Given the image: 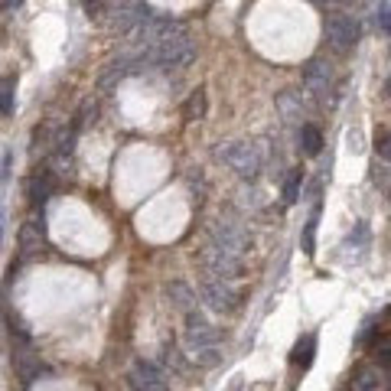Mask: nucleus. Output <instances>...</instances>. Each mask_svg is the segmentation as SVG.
Wrapping results in <instances>:
<instances>
[{
	"label": "nucleus",
	"instance_id": "nucleus-19",
	"mask_svg": "<svg viewBox=\"0 0 391 391\" xmlns=\"http://www.w3.org/2000/svg\"><path fill=\"white\" fill-rule=\"evenodd\" d=\"M300 183H303V169H290L284 180V206H294L300 199Z\"/></svg>",
	"mask_w": 391,
	"mask_h": 391
},
{
	"label": "nucleus",
	"instance_id": "nucleus-5",
	"mask_svg": "<svg viewBox=\"0 0 391 391\" xmlns=\"http://www.w3.org/2000/svg\"><path fill=\"white\" fill-rule=\"evenodd\" d=\"M199 261H202V267H206V274H209L212 281H235V277H242V258L215 251L212 244L202 248Z\"/></svg>",
	"mask_w": 391,
	"mask_h": 391
},
{
	"label": "nucleus",
	"instance_id": "nucleus-24",
	"mask_svg": "<svg viewBox=\"0 0 391 391\" xmlns=\"http://www.w3.org/2000/svg\"><path fill=\"white\" fill-rule=\"evenodd\" d=\"M375 153H378L385 163H391V131H378V134H375Z\"/></svg>",
	"mask_w": 391,
	"mask_h": 391
},
{
	"label": "nucleus",
	"instance_id": "nucleus-15",
	"mask_svg": "<svg viewBox=\"0 0 391 391\" xmlns=\"http://www.w3.org/2000/svg\"><path fill=\"white\" fill-rule=\"evenodd\" d=\"M183 111H186V117H190V121H202V117H206V111H209V95H206V88H196Z\"/></svg>",
	"mask_w": 391,
	"mask_h": 391
},
{
	"label": "nucleus",
	"instance_id": "nucleus-18",
	"mask_svg": "<svg viewBox=\"0 0 391 391\" xmlns=\"http://www.w3.org/2000/svg\"><path fill=\"white\" fill-rule=\"evenodd\" d=\"M42 242V225L40 222H26L20 228V248L23 251H36Z\"/></svg>",
	"mask_w": 391,
	"mask_h": 391
},
{
	"label": "nucleus",
	"instance_id": "nucleus-13",
	"mask_svg": "<svg viewBox=\"0 0 391 391\" xmlns=\"http://www.w3.org/2000/svg\"><path fill=\"white\" fill-rule=\"evenodd\" d=\"M49 192H53V176L42 169V173H36L30 180V202L33 206H42V202L49 199Z\"/></svg>",
	"mask_w": 391,
	"mask_h": 391
},
{
	"label": "nucleus",
	"instance_id": "nucleus-23",
	"mask_svg": "<svg viewBox=\"0 0 391 391\" xmlns=\"http://www.w3.org/2000/svg\"><path fill=\"white\" fill-rule=\"evenodd\" d=\"M163 365L173 372H186V362H183V352L176 346H163Z\"/></svg>",
	"mask_w": 391,
	"mask_h": 391
},
{
	"label": "nucleus",
	"instance_id": "nucleus-26",
	"mask_svg": "<svg viewBox=\"0 0 391 391\" xmlns=\"http://www.w3.org/2000/svg\"><path fill=\"white\" fill-rule=\"evenodd\" d=\"M85 3V10H88V17H101L105 13V3L101 0H82Z\"/></svg>",
	"mask_w": 391,
	"mask_h": 391
},
{
	"label": "nucleus",
	"instance_id": "nucleus-2",
	"mask_svg": "<svg viewBox=\"0 0 391 391\" xmlns=\"http://www.w3.org/2000/svg\"><path fill=\"white\" fill-rule=\"evenodd\" d=\"M209 244L215 251L232 254V258H244L248 248H251V235L244 232L238 222L232 219H219V222L209 225Z\"/></svg>",
	"mask_w": 391,
	"mask_h": 391
},
{
	"label": "nucleus",
	"instance_id": "nucleus-20",
	"mask_svg": "<svg viewBox=\"0 0 391 391\" xmlns=\"http://www.w3.org/2000/svg\"><path fill=\"white\" fill-rule=\"evenodd\" d=\"M192 362H196V365H202V369H215V365H222V346H212V349L192 352Z\"/></svg>",
	"mask_w": 391,
	"mask_h": 391
},
{
	"label": "nucleus",
	"instance_id": "nucleus-4",
	"mask_svg": "<svg viewBox=\"0 0 391 391\" xmlns=\"http://www.w3.org/2000/svg\"><path fill=\"white\" fill-rule=\"evenodd\" d=\"M183 339H186V352H199V349H212V346H222V336H219V329L212 326L206 317H199L196 310L192 313H186V333H183Z\"/></svg>",
	"mask_w": 391,
	"mask_h": 391
},
{
	"label": "nucleus",
	"instance_id": "nucleus-7",
	"mask_svg": "<svg viewBox=\"0 0 391 391\" xmlns=\"http://www.w3.org/2000/svg\"><path fill=\"white\" fill-rule=\"evenodd\" d=\"M127 381H131V388L134 391H169L167 388V372L160 369V365H153V362H144V359L134 362V369H131Z\"/></svg>",
	"mask_w": 391,
	"mask_h": 391
},
{
	"label": "nucleus",
	"instance_id": "nucleus-17",
	"mask_svg": "<svg viewBox=\"0 0 391 391\" xmlns=\"http://www.w3.org/2000/svg\"><path fill=\"white\" fill-rule=\"evenodd\" d=\"M300 144H303V153H319L323 150V134H319V127H313V124H303L300 127Z\"/></svg>",
	"mask_w": 391,
	"mask_h": 391
},
{
	"label": "nucleus",
	"instance_id": "nucleus-10",
	"mask_svg": "<svg viewBox=\"0 0 391 391\" xmlns=\"http://www.w3.org/2000/svg\"><path fill=\"white\" fill-rule=\"evenodd\" d=\"M277 111H281V121L284 124H300V117H303V101H300V92H281L274 98Z\"/></svg>",
	"mask_w": 391,
	"mask_h": 391
},
{
	"label": "nucleus",
	"instance_id": "nucleus-22",
	"mask_svg": "<svg viewBox=\"0 0 391 391\" xmlns=\"http://www.w3.org/2000/svg\"><path fill=\"white\" fill-rule=\"evenodd\" d=\"M238 202H242L244 209H251V212L265 209V196H261V192L254 190V186H251V190H242V192H238Z\"/></svg>",
	"mask_w": 391,
	"mask_h": 391
},
{
	"label": "nucleus",
	"instance_id": "nucleus-28",
	"mask_svg": "<svg viewBox=\"0 0 391 391\" xmlns=\"http://www.w3.org/2000/svg\"><path fill=\"white\" fill-rule=\"evenodd\" d=\"M381 362H385V365H388V372H391V349L381 352Z\"/></svg>",
	"mask_w": 391,
	"mask_h": 391
},
{
	"label": "nucleus",
	"instance_id": "nucleus-25",
	"mask_svg": "<svg viewBox=\"0 0 391 391\" xmlns=\"http://www.w3.org/2000/svg\"><path fill=\"white\" fill-rule=\"evenodd\" d=\"M375 23H378V30H381V33H388V36H391V7H388V0H385V3H378Z\"/></svg>",
	"mask_w": 391,
	"mask_h": 391
},
{
	"label": "nucleus",
	"instance_id": "nucleus-16",
	"mask_svg": "<svg viewBox=\"0 0 391 391\" xmlns=\"http://www.w3.org/2000/svg\"><path fill=\"white\" fill-rule=\"evenodd\" d=\"M317 225H319V199L313 202L310 219H307V228H303V251H307V254L317 251Z\"/></svg>",
	"mask_w": 391,
	"mask_h": 391
},
{
	"label": "nucleus",
	"instance_id": "nucleus-6",
	"mask_svg": "<svg viewBox=\"0 0 391 391\" xmlns=\"http://www.w3.org/2000/svg\"><path fill=\"white\" fill-rule=\"evenodd\" d=\"M202 300H206V307L215 310V313H235L238 303H242V297L235 290L228 281H206L202 284Z\"/></svg>",
	"mask_w": 391,
	"mask_h": 391
},
{
	"label": "nucleus",
	"instance_id": "nucleus-9",
	"mask_svg": "<svg viewBox=\"0 0 391 391\" xmlns=\"http://www.w3.org/2000/svg\"><path fill=\"white\" fill-rule=\"evenodd\" d=\"M317 359V333H303V336L294 342V352H290V365L300 372H307Z\"/></svg>",
	"mask_w": 391,
	"mask_h": 391
},
{
	"label": "nucleus",
	"instance_id": "nucleus-12",
	"mask_svg": "<svg viewBox=\"0 0 391 391\" xmlns=\"http://www.w3.org/2000/svg\"><path fill=\"white\" fill-rule=\"evenodd\" d=\"M13 365H17V375H20L23 381H33V378H40V372H42V362L40 356L33 349H20L17 356H13Z\"/></svg>",
	"mask_w": 391,
	"mask_h": 391
},
{
	"label": "nucleus",
	"instance_id": "nucleus-14",
	"mask_svg": "<svg viewBox=\"0 0 391 391\" xmlns=\"http://www.w3.org/2000/svg\"><path fill=\"white\" fill-rule=\"evenodd\" d=\"M13 105H17V78H13V75H3V78H0V115L10 117Z\"/></svg>",
	"mask_w": 391,
	"mask_h": 391
},
{
	"label": "nucleus",
	"instance_id": "nucleus-1",
	"mask_svg": "<svg viewBox=\"0 0 391 391\" xmlns=\"http://www.w3.org/2000/svg\"><path fill=\"white\" fill-rule=\"evenodd\" d=\"M215 160H222L228 169H235L242 180H254L261 167H265V157L258 144H248V140H225L215 147Z\"/></svg>",
	"mask_w": 391,
	"mask_h": 391
},
{
	"label": "nucleus",
	"instance_id": "nucleus-27",
	"mask_svg": "<svg viewBox=\"0 0 391 391\" xmlns=\"http://www.w3.org/2000/svg\"><path fill=\"white\" fill-rule=\"evenodd\" d=\"M23 0H0V7H3V10H10V7H20Z\"/></svg>",
	"mask_w": 391,
	"mask_h": 391
},
{
	"label": "nucleus",
	"instance_id": "nucleus-3",
	"mask_svg": "<svg viewBox=\"0 0 391 391\" xmlns=\"http://www.w3.org/2000/svg\"><path fill=\"white\" fill-rule=\"evenodd\" d=\"M323 36H326L333 53H349L352 46L359 42V23H356V17H349V13L333 10V13H326V20H323Z\"/></svg>",
	"mask_w": 391,
	"mask_h": 391
},
{
	"label": "nucleus",
	"instance_id": "nucleus-11",
	"mask_svg": "<svg viewBox=\"0 0 391 391\" xmlns=\"http://www.w3.org/2000/svg\"><path fill=\"white\" fill-rule=\"evenodd\" d=\"M167 297H169V303L176 310H183V313H192V310H196V290H192L190 284H183V281H169Z\"/></svg>",
	"mask_w": 391,
	"mask_h": 391
},
{
	"label": "nucleus",
	"instance_id": "nucleus-21",
	"mask_svg": "<svg viewBox=\"0 0 391 391\" xmlns=\"http://www.w3.org/2000/svg\"><path fill=\"white\" fill-rule=\"evenodd\" d=\"M352 391H378V375L372 369H359L352 378Z\"/></svg>",
	"mask_w": 391,
	"mask_h": 391
},
{
	"label": "nucleus",
	"instance_id": "nucleus-29",
	"mask_svg": "<svg viewBox=\"0 0 391 391\" xmlns=\"http://www.w3.org/2000/svg\"><path fill=\"white\" fill-rule=\"evenodd\" d=\"M385 88H388V95H391V75H388V82H385Z\"/></svg>",
	"mask_w": 391,
	"mask_h": 391
},
{
	"label": "nucleus",
	"instance_id": "nucleus-31",
	"mask_svg": "<svg viewBox=\"0 0 391 391\" xmlns=\"http://www.w3.org/2000/svg\"><path fill=\"white\" fill-rule=\"evenodd\" d=\"M388 7H391V0H388Z\"/></svg>",
	"mask_w": 391,
	"mask_h": 391
},
{
	"label": "nucleus",
	"instance_id": "nucleus-30",
	"mask_svg": "<svg viewBox=\"0 0 391 391\" xmlns=\"http://www.w3.org/2000/svg\"><path fill=\"white\" fill-rule=\"evenodd\" d=\"M0 352H3V333H0Z\"/></svg>",
	"mask_w": 391,
	"mask_h": 391
},
{
	"label": "nucleus",
	"instance_id": "nucleus-8",
	"mask_svg": "<svg viewBox=\"0 0 391 391\" xmlns=\"http://www.w3.org/2000/svg\"><path fill=\"white\" fill-rule=\"evenodd\" d=\"M329 85H333V65L326 59H310L303 65V88H307L310 95H326Z\"/></svg>",
	"mask_w": 391,
	"mask_h": 391
}]
</instances>
